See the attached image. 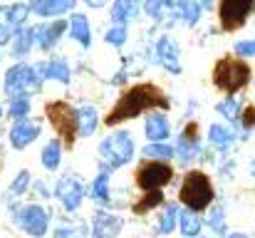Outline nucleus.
Wrapping results in <instances>:
<instances>
[{
  "label": "nucleus",
  "instance_id": "20",
  "mask_svg": "<svg viewBox=\"0 0 255 238\" xmlns=\"http://www.w3.org/2000/svg\"><path fill=\"white\" fill-rule=\"evenodd\" d=\"M77 5V0H30V10L37 12L40 17H52V15H65Z\"/></svg>",
  "mask_w": 255,
  "mask_h": 238
},
{
  "label": "nucleus",
  "instance_id": "19",
  "mask_svg": "<svg viewBox=\"0 0 255 238\" xmlns=\"http://www.w3.org/2000/svg\"><path fill=\"white\" fill-rule=\"evenodd\" d=\"M178 204H164V206H159V216H156V226H154V231L159 234V236H171L176 229H178Z\"/></svg>",
  "mask_w": 255,
  "mask_h": 238
},
{
  "label": "nucleus",
  "instance_id": "29",
  "mask_svg": "<svg viewBox=\"0 0 255 238\" xmlns=\"http://www.w3.org/2000/svg\"><path fill=\"white\" fill-rule=\"evenodd\" d=\"M40 159H42V166H45L47 171H55V169L60 166V161H62V139H50V142L45 144Z\"/></svg>",
  "mask_w": 255,
  "mask_h": 238
},
{
  "label": "nucleus",
  "instance_id": "9",
  "mask_svg": "<svg viewBox=\"0 0 255 238\" xmlns=\"http://www.w3.org/2000/svg\"><path fill=\"white\" fill-rule=\"evenodd\" d=\"M253 10H255V0H221V5H218L221 27L226 32H233V30L243 27Z\"/></svg>",
  "mask_w": 255,
  "mask_h": 238
},
{
  "label": "nucleus",
  "instance_id": "46",
  "mask_svg": "<svg viewBox=\"0 0 255 238\" xmlns=\"http://www.w3.org/2000/svg\"><path fill=\"white\" fill-rule=\"evenodd\" d=\"M196 238H211V236H196Z\"/></svg>",
  "mask_w": 255,
  "mask_h": 238
},
{
  "label": "nucleus",
  "instance_id": "33",
  "mask_svg": "<svg viewBox=\"0 0 255 238\" xmlns=\"http://www.w3.org/2000/svg\"><path fill=\"white\" fill-rule=\"evenodd\" d=\"M233 127H238V132H241V139L243 137H248V132L255 127V107L253 104H248V107H243L241 109V114H238V122L233 124Z\"/></svg>",
  "mask_w": 255,
  "mask_h": 238
},
{
  "label": "nucleus",
  "instance_id": "2",
  "mask_svg": "<svg viewBox=\"0 0 255 238\" xmlns=\"http://www.w3.org/2000/svg\"><path fill=\"white\" fill-rule=\"evenodd\" d=\"M178 201L183 209H191L196 214H203L208 211L213 204H216V189H213V181L206 171H198V169H191L181 186H178Z\"/></svg>",
  "mask_w": 255,
  "mask_h": 238
},
{
  "label": "nucleus",
  "instance_id": "10",
  "mask_svg": "<svg viewBox=\"0 0 255 238\" xmlns=\"http://www.w3.org/2000/svg\"><path fill=\"white\" fill-rule=\"evenodd\" d=\"M85 184L77 179V176H72V174H67V176H60L57 179V184H55V199L62 204V209L65 211H77L80 206H82V201H85Z\"/></svg>",
  "mask_w": 255,
  "mask_h": 238
},
{
  "label": "nucleus",
  "instance_id": "34",
  "mask_svg": "<svg viewBox=\"0 0 255 238\" xmlns=\"http://www.w3.org/2000/svg\"><path fill=\"white\" fill-rule=\"evenodd\" d=\"M27 112H30V99H27V97H12V102H10V107H7V114L20 122V119L27 117Z\"/></svg>",
  "mask_w": 255,
  "mask_h": 238
},
{
  "label": "nucleus",
  "instance_id": "13",
  "mask_svg": "<svg viewBox=\"0 0 255 238\" xmlns=\"http://www.w3.org/2000/svg\"><path fill=\"white\" fill-rule=\"evenodd\" d=\"M241 142V132L233 127V124H223V122H216L208 127V147L216 149L218 154H228L236 144Z\"/></svg>",
  "mask_w": 255,
  "mask_h": 238
},
{
  "label": "nucleus",
  "instance_id": "11",
  "mask_svg": "<svg viewBox=\"0 0 255 238\" xmlns=\"http://www.w3.org/2000/svg\"><path fill=\"white\" fill-rule=\"evenodd\" d=\"M30 15V5H2L0 7V45L10 42L22 27Z\"/></svg>",
  "mask_w": 255,
  "mask_h": 238
},
{
  "label": "nucleus",
  "instance_id": "30",
  "mask_svg": "<svg viewBox=\"0 0 255 238\" xmlns=\"http://www.w3.org/2000/svg\"><path fill=\"white\" fill-rule=\"evenodd\" d=\"M241 109H243V104L233 97V94H228L226 99H221L218 104H216V112L228 122V124H236L238 122V114H241Z\"/></svg>",
  "mask_w": 255,
  "mask_h": 238
},
{
  "label": "nucleus",
  "instance_id": "37",
  "mask_svg": "<svg viewBox=\"0 0 255 238\" xmlns=\"http://www.w3.org/2000/svg\"><path fill=\"white\" fill-rule=\"evenodd\" d=\"M144 199H146V201H141V204L134 206L136 214L149 211V209H154V206H164V196H161V191H149V196H144Z\"/></svg>",
  "mask_w": 255,
  "mask_h": 238
},
{
  "label": "nucleus",
  "instance_id": "32",
  "mask_svg": "<svg viewBox=\"0 0 255 238\" xmlns=\"http://www.w3.org/2000/svg\"><path fill=\"white\" fill-rule=\"evenodd\" d=\"M35 42H37V40H35V27L20 30V32L15 35V42H12V52H15V55H27V52H30V47H32Z\"/></svg>",
  "mask_w": 255,
  "mask_h": 238
},
{
  "label": "nucleus",
  "instance_id": "26",
  "mask_svg": "<svg viewBox=\"0 0 255 238\" xmlns=\"http://www.w3.org/2000/svg\"><path fill=\"white\" fill-rule=\"evenodd\" d=\"M206 226L211 229V234H216V236H226V234H228V209H226L223 204H213V206L208 209Z\"/></svg>",
  "mask_w": 255,
  "mask_h": 238
},
{
  "label": "nucleus",
  "instance_id": "18",
  "mask_svg": "<svg viewBox=\"0 0 255 238\" xmlns=\"http://www.w3.org/2000/svg\"><path fill=\"white\" fill-rule=\"evenodd\" d=\"M65 27H67V22L65 20H52V22H45V25H37L35 27V40H37V47L40 50H52L57 42H60V37L65 35Z\"/></svg>",
  "mask_w": 255,
  "mask_h": 238
},
{
  "label": "nucleus",
  "instance_id": "23",
  "mask_svg": "<svg viewBox=\"0 0 255 238\" xmlns=\"http://www.w3.org/2000/svg\"><path fill=\"white\" fill-rule=\"evenodd\" d=\"M141 7H144L141 0H114V5H112V22L114 25H127V22H131L139 15Z\"/></svg>",
  "mask_w": 255,
  "mask_h": 238
},
{
  "label": "nucleus",
  "instance_id": "41",
  "mask_svg": "<svg viewBox=\"0 0 255 238\" xmlns=\"http://www.w3.org/2000/svg\"><path fill=\"white\" fill-rule=\"evenodd\" d=\"M233 171H236V161H233V159H226V161L221 164V176L233 179Z\"/></svg>",
  "mask_w": 255,
  "mask_h": 238
},
{
  "label": "nucleus",
  "instance_id": "45",
  "mask_svg": "<svg viewBox=\"0 0 255 238\" xmlns=\"http://www.w3.org/2000/svg\"><path fill=\"white\" fill-rule=\"evenodd\" d=\"M248 174H251V179H255V157L251 159V164H248Z\"/></svg>",
  "mask_w": 255,
  "mask_h": 238
},
{
  "label": "nucleus",
  "instance_id": "31",
  "mask_svg": "<svg viewBox=\"0 0 255 238\" xmlns=\"http://www.w3.org/2000/svg\"><path fill=\"white\" fill-rule=\"evenodd\" d=\"M201 2L198 0H183L181 2V10H178V20H183L188 27H193L198 20H201Z\"/></svg>",
  "mask_w": 255,
  "mask_h": 238
},
{
  "label": "nucleus",
  "instance_id": "27",
  "mask_svg": "<svg viewBox=\"0 0 255 238\" xmlns=\"http://www.w3.org/2000/svg\"><path fill=\"white\" fill-rule=\"evenodd\" d=\"M141 157L149 159V161H166V164H171V159H176V149L169 142H149L141 149Z\"/></svg>",
  "mask_w": 255,
  "mask_h": 238
},
{
  "label": "nucleus",
  "instance_id": "16",
  "mask_svg": "<svg viewBox=\"0 0 255 238\" xmlns=\"http://www.w3.org/2000/svg\"><path fill=\"white\" fill-rule=\"evenodd\" d=\"M42 132V124L35 122V119H20L15 122V127L10 129V144L12 149H25L30 147Z\"/></svg>",
  "mask_w": 255,
  "mask_h": 238
},
{
  "label": "nucleus",
  "instance_id": "6",
  "mask_svg": "<svg viewBox=\"0 0 255 238\" xmlns=\"http://www.w3.org/2000/svg\"><path fill=\"white\" fill-rule=\"evenodd\" d=\"M50 211L40 204H25L15 209V224L32 238H45L50 229Z\"/></svg>",
  "mask_w": 255,
  "mask_h": 238
},
{
  "label": "nucleus",
  "instance_id": "14",
  "mask_svg": "<svg viewBox=\"0 0 255 238\" xmlns=\"http://www.w3.org/2000/svg\"><path fill=\"white\" fill-rule=\"evenodd\" d=\"M124 229V219L104 211V209H97L94 216H92V231L89 238H117Z\"/></svg>",
  "mask_w": 255,
  "mask_h": 238
},
{
  "label": "nucleus",
  "instance_id": "21",
  "mask_svg": "<svg viewBox=\"0 0 255 238\" xmlns=\"http://www.w3.org/2000/svg\"><path fill=\"white\" fill-rule=\"evenodd\" d=\"M75 114H77V134L92 137L97 132V127H99V112H97V107L94 104H82V107L75 109Z\"/></svg>",
  "mask_w": 255,
  "mask_h": 238
},
{
  "label": "nucleus",
  "instance_id": "47",
  "mask_svg": "<svg viewBox=\"0 0 255 238\" xmlns=\"http://www.w3.org/2000/svg\"><path fill=\"white\" fill-rule=\"evenodd\" d=\"M0 114H2V107H0Z\"/></svg>",
  "mask_w": 255,
  "mask_h": 238
},
{
  "label": "nucleus",
  "instance_id": "24",
  "mask_svg": "<svg viewBox=\"0 0 255 238\" xmlns=\"http://www.w3.org/2000/svg\"><path fill=\"white\" fill-rule=\"evenodd\" d=\"M178 231L183 238H196L203 231V219L201 214L191 211V209H181L178 211Z\"/></svg>",
  "mask_w": 255,
  "mask_h": 238
},
{
  "label": "nucleus",
  "instance_id": "25",
  "mask_svg": "<svg viewBox=\"0 0 255 238\" xmlns=\"http://www.w3.org/2000/svg\"><path fill=\"white\" fill-rule=\"evenodd\" d=\"M35 70L42 79H55V82H62V84L70 82V67H67L65 60H47V62H40Z\"/></svg>",
  "mask_w": 255,
  "mask_h": 238
},
{
  "label": "nucleus",
  "instance_id": "7",
  "mask_svg": "<svg viewBox=\"0 0 255 238\" xmlns=\"http://www.w3.org/2000/svg\"><path fill=\"white\" fill-rule=\"evenodd\" d=\"M136 186L149 194V191H161L164 186H169L173 181V169L166 161H144L136 169Z\"/></svg>",
  "mask_w": 255,
  "mask_h": 238
},
{
  "label": "nucleus",
  "instance_id": "8",
  "mask_svg": "<svg viewBox=\"0 0 255 238\" xmlns=\"http://www.w3.org/2000/svg\"><path fill=\"white\" fill-rule=\"evenodd\" d=\"M173 149H176V159H178L181 166H188V164H193V161H201L206 149H203V142H201V137H198V124H196L193 119L181 129V134H178Z\"/></svg>",
  "mask_w": 255,
  "mask_h": 238
},
{
  "label": "nucleus",
  "instance_id": "1",
  "mask_svg": "<svg viewBox=\"0 0 255 238\" xmlns=\"http://www.w3.org/2000/svg\"><path fill=\"white\" fill-rule=\"evenodd\" d=\"M156 107H161V109L169 107L166 94L159 92L154 84H136V87L127 89V92L117 99L114 109L104 117V124L117 127V124L129 122V119H136L139 114L151 112V109H156Z\"/></svg>",
  "mask_w": 255,
  "mask_h": 238
},
{
  "label": "nucleus",
  "instance_id": "39",
  "mask_svg": "<svg viewBox=\"0 0 255 238\" xmlns=\"http://www.w3.org/2000/svg\"><path fill=\"white\" fill-rule=\"evenodd\" d=\"M144 12L151 15L154 20H164V0H141Z\"/></svg>",
  "mask_w": 255,
  "mask_h": 238
},
{
  "label": "nucleus",
  "instance_id": "15",
  "mask_svg": "<svg viewBox=\"0 0 255 238\" xmlns=\"http://www.w3.org/2000/svg\"><path fill=\"white\" fill-rule=\"evenodd\" d=\"M154 52H156V60H159V65L171 72V75H181V52H178V45L171 40L169 35H161L159 40H156V47H154Z\"/></svg>",
  "mask_w": 255,
  "mask_h": 238
},
{
  "label": "nucleus",
  "instance_id": "22",
  "mask_svg": "<svg viewBox=\"0 0 255 238\" xmlns=\"http://www.w3.org/2000/svg\"><path fill=\"white\" fill-rule=\"evenodd\" d=\"M109 169H104V166H99V174L94 176V181H92V186H89V194H92V201H97L99 206H107L109 201H112V189H109Z\"/></svg>",
  "mask_w": 255,
  "mask_h": 238
},
{
  "label": "nucleus",
  "instance_id": "38",
  "mask_svg": "<svg viewBox=\"0 0 255 238\" xmlns=\"http://www.w3.org/2000/svg\"><path fill=\"white\" fill-rule=\"evenodd\" d=\"M30 171H20L17 176H15V181L10 184V194L15 196V194H25L27 191V186H30Z\"/></svg>",
  "mask_w": 255,
  "mask_h": 238
},
{
  "label": "nucleus",
  "instance_id": "36",
  "mask_svg": "<svg viewBox=\"0 0 255 238\" xmlns=\"http://www.w3.org/2000/svg\"><path fill=\"white\" fill-rule=\"evenodd\" d=\"M104 40H107L109 45H114V47H124V42H127V25H114V27H109L107 35H104Z\"/></svg>",
  "mask_w": 255,
  "mask_h": 238
},
{
  "label": "nucleus",
  "instance_id": "42",
  "mask_svg": "<svg viewBox=\"0 0 255 238\" xmlns=\"http://www.w3.org/2000/svg\"><path fill=\"white\" fill-rule=\"evenodd\" d=\"M198 2H201V7H203V10H211V7L216 5V0H198Z\"/></svg>",
  "mask_w": 255,
  "mask_h": 238
},
{
  "label": "nucleus",
  "instance_id": "4",
  "mask_svg": "<svg viewBox=\"0 0 255 238\" xmlns=\"http://www.w3.org/2000/svg\"><path fill=\"white\" fill-rule=\"evenodd\" d=\"M251 82V67L241 57H223L213 67V84L226 94H236Z\"/></svg>",
  "mask_w": 255,
  "mask_h": 238
},
{
  "label": "nucleus",
  "instance_id": "28",
  "mask_svg": "<svg viewBox=\"0 0 255 238\" xmlns=\"http://www.w3.org/2000/svg\"><path fill=\"white\" fill-rule=\"evenodd\" d=\"M70 32H72V37L82 45V47H89L92 45V27H89V20H87L85 15H72V20H70Z\"/></svg>",
  "mask_w": 255,
  "mask_h": 238
},
{
  "label": "nucleus",
  "instance_id": "5",
  "mask_svg": "<svg viewBox=\"0 0 255 238\" xmlns=\"http://www.w3.org/2000/svg\"><path fill=\"white\" fill-rule=\"evenodd\" d=\"M2 89H5L7 97H27V94L42 89V77L30 65H15L5 72Z\"/></svg>",
  "mask_w": 255,
  "mask_h": 238
},
{
  "label": "nucleus",
  "instance_id": "44",
  "mask_svg": "<svg viewBox=\"0 0 255 238\" xmlns=\"http://www.w3.org/2000/svg\"><path fill=\"white\" fill-rule=\"evenodd\" d=\"M85 2H87V5H92V7H102L107 0H85Z\"/></svg>",
  "mask_w": 255,
  "mask_h": 238
},
{
  "label": "nucleus",
  "instance_id": "35",
  "mask_svg": "<svg viewBox=\"0 0 255 238\" xmlns=\"http://www.w3.org/2000/svg\"><path fill=\"white\" fill-rule=\"evenodd\" d=\"M55 238H89V229L85 224H80V226H60L55 231Z\"/></svg>",
  "mask_w": 255,
  "mask_h": 238
},
{
  "label": "nucleus",
  "instance_id": "12",
  "mask_svg": "<svg viewBox=\"0 0 255 238\" xmlns=\"http://www.w3.org/2000/svg\"><path fill=\"white\" fill-rule=\"evenodd\" d=\"M47 117L52 122V127L57 129L60 137H65V142H75L77 137V114L72 107H67L65 102H52L47 104Z\"/></svg>",
  "mask_w": 255,
  "mask_h": 238
},
{
  "label": "nucleus",
  "instance_id": "43",
  "mask_svg": "<svg viewBox=\"0 0 255 238\" xmlns=\"http://www.w3.org/2000/svg\"><path fill=\"white\" fill-rule=\"evenodd\" d=\"M223 238H248V234H241V231H233V234H226Z\"/></svg>",
  "mask_w": 255,
  "mask_h": 238
},
{
  "label": "nucleus",
  "instance_id": "40",
  "mask_svg": "<svg viewBox=\"0 0 255 238\" xmlns=\"http://www.w3.org/2000/svg\"><path fill=\"white\" fill-rule=\"evenodd\" d=\"M233 50H236V55H238V57H243V60L255 57V37L253 40H238V42L233 45Z\"/></svg>",
  "mask_w": 255,
  "mask_h": 238
},
{
  "label": "nucleus",
  "instance_id": "17",
  "mask_svg": "<svg viewBox=\"0 0 255 238\" xmlns=\"http://www.w3.org/2000/svg\"><path fill=\"white\" fill-rule=\"evenodd\" d=\"M144 137L149 142H169L171 119L164 112H149L144 119Z\"/></svg>",
  "mask_w": 255,
  "mask_h": 238
},
{
  "label": "nucleus",
  "instance_id": "3",
  "mask_svg": "<svg viewBox=\"0 0 255 238\" xmlns=\"http://www.w3.org/2000/svg\"><path fill=\"white\" fill-rule=\"evenodd\" d=\"M134 154H136V144H134L131 132H127V129H117L99 142L102 166L109 171H117V169H124L127 164H131Z\"/></svg>",
  "mask_w": 255,
  "mask_h": 238
}]
</instances>
